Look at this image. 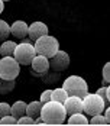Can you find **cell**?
<instances>
[{
	"label": "cell",
	"mask_w": 110,
	"mask_h": 126,
	"mask_svg": "<svg viewBox=\"0 0 110 126\" xmlns=\"http://www.w3.org/2000/svg\"><path fill=\"white\" fill-rule=\"evenodd\" d=\"M39 116L44 119L45 125H62L67 119V112L62 103L49 100L42 104Z\"/></svg>",
	"instance_id": "6da1fadb"
},
{
	"label": "cell",
	"mask_w": 110,
	"mask_h": 126,
	"mask_svg": "<svg viewBox=\"0 0 110 126\" xmlns=\"http://www.w3.org/2000/svg\"><path fill=\"white\" fill-rule=\"evenodd\" d=\"M33 47H35L36 54L44 55L47 58H51L57 51L60 49V42H58V39L55 38V36L47 33V35L38 38L35 41V44H33Z\"/></svg>",
	"instance_id": "7a4b0ae2"
},
{
	"label": "cell",
	"mask_w": 110,
	"mask_h": 126,
	"mask_svg": "<svg viewBox=\"0 0 110 126\" xmlns=\"http://www.w3.org/2000/svg\"><path fill=\"white\" fill-rule=\"evenodd\" d=\"M62 87L65 88L68 96H78L81 99L88 93V84H87L86 80L80 76L67 77L64 80V83H62Z\"/></svg>",
	"instance_id": "3957f363"
},
{
	"label": "cell",
	"mask_w": 110,
	"mask_h": 126,
	"mask_svg": "<svg viewBox=\"0 0 110 126\" xmlns=\"http://www.w3.org/2000/svg\"><path fill=\"white\" fill-rule=\"evenodd\" d=\"M31 42H32L31 39L22 41V42L17 44L16 48H15L13 58L20 64V65H29L31 61L33 60V57L36 55L35 47H33V44H31Z\"/></svg>",
	"instance_id": "277c9868"
},
{
	"label": "cell",
	"mask_w": 110,
	"mask_h": 126,
	"mask_svg": "<svg viewBox=\"0 0 110 126\" xmlns=\"http://www.w3.org/2000/svg\"><path fill=\"white\" fill-rule=\"evenodd\" d=\"M104 107H107L104 100L96 93H87L83 97V112H86L88 116L103 113Z\"/></svg>",
	"instance_id": "5b68a950"
},
{
	"label": "cell",
	"mask_w": 110,
	"mask_h": 126,
	"mask_svg": "<svg viewBox=\"0 0 110 126\" xmlns=\"http://www.w3.org/2000/svg\"><path fill=\"white\" fill-rule=\"evenodd\" d=\"M19 73H20V64L13 57H1V60H0V78L16 80Z\"/></svg>",
	"instance_id": "8992f818"
},
{
	"label": "cell",
	"mask_w": 110,
	"mask_h": 126,
	"mask_svg": "<svg viewBox=\"0 0 110 126\" xmlns=\"http://www.w3.org/2000/svg\"><path fill=\"white\" fill-rule=\"evenodd\" d=\"M70 67V55L62 49H58L49 58V70L61 73Z\"/></svg>",
	"instance_id": "52a82bcc"
},
{
	"label": "cell",
	"mask_w": 110,
	"mask_h": 126,
	"mask_svg": "<svg viewBox=\"0 0 110 126\" xmlns=\"http://www.w3.org/2000/svg\"><path fill=\"white\" fill-rule=\"evenodd\" d=\"M62 104H64V107H65L67 114L83 112V99L78 97V96H68Z\"/></svg>",
	"instance_id": "ba28073f"
},
{
	"label": "cell",
	"mask_w": 110,
	"mask_h": 126,
	"mask_svg": "<svg viewBox=\"0 0 110 126\" xmlns=\"http://www.w3.org/2000/svg\"><path fill=\"white\" fill-rule=\"evenodd\" d=\"M29 65L32 67V71H33V73H36V74L41 76V74L47 73V71L49 70V58L36 54V55L33 57V60L31 61Z\"/></svg>",
	"instance_id": "9c48e42d"
},
{
	"label": "cell",
	"mask_w": 110,
	"mask_h": 126,
	"mask_svg": "<svg viewBox=\"0 0 110 126\" xmlns=\"http://www.w3.org/2000/svg\"><path fill=\"white\" fill-rule=\"evenodd\" d=\"M48 33V26L44 22H33L28 26V36L31 41H36L38 38Z\"/></svg>",
	"instance_id": "30bf717a"
},
{
	"label": "cell",
	"mask_w": 110,
	"mask_h": 126,
	"mask_svg": "<svg viewBox=\"0 0 110 126\" xmlns=\"http://www.w3.org/2000/svg\"><path fill=\"white\" fill-rule=\"evenodd\" d=\"M10 35L16 39H25L28 36V23L23 20H16L10 25Z\"/></svg>",
	"instance_id": "8fae6325"
},
{
	"label": "cell",
	"mask_w": 110,
	"mask_h": 126,
	"mask_svg": "<svg viewBox=\"0 0 110 126\" xmlns=\"http://www.w3.org/2000/svg\"><path fill=\"white\" fill-rule=\"evenodd\" d=\"M26 101L23 100H17L15 101L12 106H10V114L12 116H15L16 119H19L20 116H23V114H26Z\"/></svg>",
	"instance_id": "7c38bea8"
},
{
	"label": "cell",
	"mask_w": 110,
	"mask_h": 126,
	"mask_svg": "<svg viewBox=\"0 0 110 126\" xmlns=\"http://www.w3.org/2000/svg\"><path fill=\"white\" fill-rule=\"evenodd\" d=\"M42 101L41 100H33L31 101V103H28L26 104V114L28 116H31V117H38L39 114H41V109H42Z\"/></svg>",
	"instance_id": "4fadbf2b"
},
{
	"label": "cell",
	"mask_w": 110,
	"mask_h": 126,
	"mask_svg": "<svg viewBox=\"0 0 110 126\" xmlns=\"http://www.w3.org/2000/svg\"><path fill=\"white\" fill-rule=\"evenodd\" d=\"M16 42L13 41H3L1 45H0V55L1 57H13V52H15V48H16Z\"/></svg>",
	"instance_id": "5bb4252c"
},
{
	"label": "cell",
	"mask_w": 110,
	"mask_h": 126,
	"mask_svg": "<svg viewBox=\"0 0 110 126\" xmlns=\"http://www.w3.org/2000/svg\"><path fill=\"white\" fill-rule=\"evenodd\" d=\"M68 125H88L87 114L83 113V112L70 114V117H68Z\"/></svg>",
	"instance_id": "9a60e30c"
},
{
	"label": "cell",
	"mask_w": 110,
	"mask_h": 126,
	"mask_svg": "<svg viewBox=\"0 0 110 126\" xmlns=\"http://www.w3.org/2000/svg\"><path fill=\"white\" fill-rule=\"evenodd\" d=\"M16 84V80H3L0 78V94H9L12 93Z\"/></svg>",
	"instance_id": "2e32d148"
},
{
	"label": "cell",
	"mask_w": 110,
	"mask_h": 126,
	"mask_svg": "<svg viewBox=\"0 0 110 126\" xmlns=\"http://www.w3.org/2000/svg\"><path fill=\"white\" fill-rule=\"evenodd\" d=\"M67 97H68V93L65 91V88H64V87L54 88V90H52V100L60 101V103H64Z\"/></svg>",
	"instance_id": "e0dca14e"
},
{
	"label": "cell",
	"mask_w": 110,
	"mask_h": 126,
	"mask_svg": "<svg viewBox=\"0 0 110 126\" xmlns=\"http://www.w3.org/2000/svg\"><path fill=\"white\" fill-rule=\"evenodd\" d=\"M9 35H10V25L6 20L0 19V41L1 42L6 41V39L9 38Z\"/></svg>",
	"instance_id": "ac0fdd59"
},
{
	"label": "cell",
	"mask_w": 110,
	"mask_h": 126,
	"mask_svg": "<svg viewBox=\"0 0 110 126\" xmlns=\"http://www.w3.org/2000/svg\"><path fill=\"white\" fill-rule=\"evenodd\" d=\"M96 94H98V96L104 100L106 106H109V103H110V86H103V87H100L97 91H96Z\"/></svg>",
	"instance_id": "d6986e66"
},
{
	"label": "cell",
	"mask_w": 110,
	"mask_h": 126,
	"mask_svg": "<svg viewBox=\"0 0 110 126\" xmlns=\"http://www.w3.org/2000/svg\"><path fill=\"white\" fill-rule=\"evenodd\" d=\"M88 125H110V120L107 117H104L103 113H100L91 116V120L88 122Z\"/></svg>",
	"instance_id": "ffe728a7"
},
{
	"label": "cell",
	"mask_w": 110,
	"mask_h": 126,
	"mask_svg": "<svg viewBox=\"0 0 110 126\" xmlns=\"http://www.w3.org/2000/svg\"><path fill=\"white\" fill-rule=\"evenodd\" d=\"M110 83V63H106L103 67V86H109Z\"/></svg>",
	"instance_id": "44dd1931"
},
{
	"label": "cell",
	"mask_w": 110,
	"mask_h": 126,
	"mask_svg": "<svg viewBox=\"0 0 110 126\" xmlns=\"http://www.w3.org/2000/svg\"><path fill=\"white\" fill-rule=\"evenodd\" d=\"M16 125H35V119L31 117V116H28V114H23V116H20L17 119Z\"/></svg>",
	"instance_id": "7402d4cb"
},
{
	"label": "cell",
	"mask_w": 110,
	"mask_h": 126,
	"mask_svg": "<svg viewBox=\"0 0 110 126\" xmlns=\"http://www.w3.org/2000/svg\"><path fill=\"white\" fill-rule=\"evenodd\" d=\"M17 119L12 114H6L3 117H0V125H16Z\"/></svg>",
	"instance_id": "603a6c76"
},
{
	"label": "cell",
	"mask_w": 110,
	"mask_h": 126,
	"mask_svg": "<svg viewBox=\"0 0 110 126\" xmlns=\"http://www.w3.org/2000/svg\"><path fill=\"white\" fill-rule=\"evenodd\" d=\"M6 114H10V104L1 101V103H0V117H3V116H6Z\"/></svg>",
	"instance_id": "cb8c5ba5"
},
{
	"label": "cell",
	"mask_w": 110,
	"mask_h": 126,
	"mask_svg": "<svg viewBox=\"0 0 110 126\" xmlns=\"http://www.w3.org/2000/svg\"><path fill=\"white\" fill-rule=\"evenodd\" d=\"M39 100L42 101V103H47V101L52 100V90L49 88V90L42 91V94H41V99H39Z\"/></svg>",
	"instance_id": "d4e9b609"
},
{
	"label": "cell",
	"mask_w": 110,
	"mask_h": 126,
	"mask_svg": "<svg viewBox=\"0 0 110 126\" xmlns=\"http://www.w3.org/2000/svg\"><path fill=\"white\" fill-rule=\"evenodd\" d=\"M35 125H45V122L41 116H38V117H35Z\"/></svg>",
	"instance_id": "484cf974"
},
{
	"label": "cell",
	"mask_w": 110,
	"mask_h": 126,
	"mask_svg": "<svg viewBox=\"0 0 110 126\" xmlns=\"http://www.w3.org/2000/svg\"><path fill=\"white\" fill-rule=\"evenodd\" d=\"M3 9H4V1L0 0V13H3Z\"/></svg>",
	"instance_id": "4316f807"
},
{
	"label": "cell",
	"mask_w": 110,
	"mask_h": 126,
	"mask_svg": "<svg viewBox=\"0 0 110 126\" xmlns=\"http://www.w3.org/2000/svg\"><path fill=\"white\" fill-rule=\"evenodd\" d=\"M3 1H9V0H3Z\"/></svg>",
	"instance_id": "83f0119b"
}]
</instances>
